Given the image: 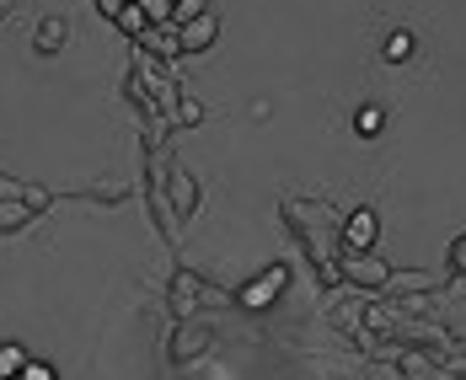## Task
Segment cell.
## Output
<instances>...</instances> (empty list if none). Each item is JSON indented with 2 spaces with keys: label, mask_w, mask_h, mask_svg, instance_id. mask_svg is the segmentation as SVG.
<instances>
[{
  "label": "cell",
  "mask_w": 466,
  "mask_h": 380,
  "mask_svg": "<svg viewBox=\"0 0 466 380\" xmlns=\"http://www.w3.org/2000/svg\"><path fill=\"white\" fill-rule=\"evenodd\" d=\"M96 5H102V16H118V11H124L129 0H96Z\"/></svg>",
  "instance_id": "cell-17"
},
{
  "label": "cell",
  "mask_w": 466,
  "mask_h": 380,
  "mask_svg": "<svg viewBox=\"0 0 466 380\" xmlns=\"http://www.w3.org/2000/svg\"><path fill=\"white\" fill-rule=\"evenodd\" d=\"M16 380H54V370H48V365H22V375Z\"/></svg>",
  "instance_id": "cell-15"
},
{
  "label": "cell",
  "mask_w": 466,
  "mask_h": 380,
  "mask_svg": "<svg viewBox=\"0 0 466 380\" xmlns=\"http://www.w3.org/2000/svg\"><path fill=\"white\" fill-rule=\"evenodd\" d=\"M220 38V16H209V11H193L177 22V48H209Z\"/></svg>",
  "instance_id": "cell-2"
},
{
  "label": "cell",
  "mask_w": 466,
  "mask_h": 380,
  "mask_svg": "<svg viewBox=\"0 0 466 380\" xmlns=\"http://www.w3.org/2000/svg\"><path fill=\"white\" fill-rule=\"evenodd\" d=\"M375 231H380V225H375V209H354V215H349V225H343V241H349L354 252H370Z\"/></svg>",
  "instance_id": "cell-4"
},
{
  "label": "cell",
  "mask_w": 466,
  "mask_h": 380,
  "mask_svg": "<svg viewBox=\"0 0 466 380\" xmlns=\"http://www.w3.org/2000/svg\"><path fill=\"white\" fill-rule=\"evenodd\" d=\"M22 365H27V354H22V348H16V343H5V348H0V380L22 375Z\"/></svg>",
  "instance_id": "cell-9"
},
{
  "label": "cell",
  "mask_w": 466,
  "mask_h": 380,
  "mask_svg": "<svg viewBox=\"0 0 466 380\" xmlns=\"http://www.w3.org/2000/svg\"><path fill=\"white\" fill-rule=\"evenodd\" d=\"M413 54V33H391L386 44H380V59H391V65H402Z\"/></svg>",
  "instance_id": "cell-7"
},
{
  "label": "cell",
  "mask_w": 466,
  "mask_h": 380,
  "mask_svg": "<svg viewBox=\"0 0 466 380\" xmlns=\"http://www.w3.org/2000/svg\"><path fill=\"white\" fill-rule=\"evenodd\" d=\"M429 285H434L429 274H386V289H397V295H419Z\"/></svg>",
  "instance_id": "cell-6"
},
{
  "label": "cell",
  "mask_w": 466,
  "mask_h": 380,
  "mask_svg": "<svg viewBox=\"0 0 466 380\" xmlns=\"http://www.w3.org/2000/svg\"><path fill=\"white\" fill-rule=\"evenodd\" d=\"M284 285H289V268L279 263V268H268V279H258V285L241 289V305H247V311H263V305H268V300H274Z\"/></svg>",
  "instance_id": "cell-3"
},
{
  "label": "cell",
  "mask_w": 466,
  "mask_h": 380,
  "mask_svg": "<svg viewBox=\"0 0 466 380\" xmlns=\"http://www.w3.org/2000/svg\"><path fill=\"white\" fill-rule=\"evenodd\" d=\"M451 263L466 274V236H456V246H451Z\"/></svg>",
  "instance_id": "cell-16"
},
{
  "label": "cell",
  "mask_w": 466,
  "mask_h": 380,
  "mask_svg": "<svg viewBox=\"0 0 466 380\" xmlns=\"http://www.w3.org/2000/svg\"><path fill=\"white\" fill-rule=\"evenodd\" d=\"M172 198H177V209H193V183L187 177H172Z\"/></svg>",
  "instance_id": "cell-12"
},
{
  "label": "cell",
  "mask_w": 466,
  "mask_h": 380,
  "mask_svg": "<svg viewBox=\"0 0 466 380\" xmlns=\"http://www.w3.org/2000/svg\"><path fill=\"white\" fill-rule=\"evenodd\" d=\"M198 348H204V333H198V327H187V333H183V343H177V354L187 359V354H198Z\"/></svg>",
  "instance_id": "cell-13"
},
{
  "label": "cell",
  "mask_w": 466,
  "mask_h": 380,
  "mask_svg": "<svg viewBox=\"0 0 466 380\" xmlns=\"http://www.w3.org/2000/svg\"><path fill=\"white\" fill-rule=\"evenodd\" d=\"M338 274L349 279V285H365V289H380L386 285V263H375V257H365V252H343V263H338Z\"/></svg>",
  "instance_id": "cell-1"
},
{
  "label": "cell",
  "mask_w": 466,
  "mask_h": 380,
  "mask_svg": "<svg viewBox=\"0 0 466 380\" xmlns=\"http://www.w3.org/2000/svg\"><path fill=\"white\" fill-rule=\"evenodd\" d=\"M113 22H118V27H124V33H135V38H140L145 27H150V22H145V11H140V5H135V0H129V5H124V11H118V16H113Z\"/></svg>",
  "instance_id": "cell-10"
},
{
  "label": "cell",
  "mask_w": 466,
  "mask_h": 380,
  "mask_svg": "<svg viewBox=\"0 0 466 380\" xmlns=\"http://www.w3.org/2000/svg\"><path fill=\"white\" fill-rule=\"evenodd\" d=\"M360 135H380V113H375V107L360 113Z\"/></svg>",
  "instance_id": "cell-14"
},
{
  "label": "cell",
  "mask_w": 466,
  "mask_h": 380,
  "mask_svg": "<svg viewBox=\"0 0 466 380\" xmlns=\"http://www.w3.org/2000/svg\"><path fill=\"white\" fill-rule=\"evenodd\" d=\"M145 11V22H156V27H172V16H177V5L172 0H135Z\"/></svg>",
  "instance_id": "cell-5"
},
{
  "label": "cell",
  "mask_w": 466,
  "mask_h": 380,
  "mask_svg": "<svg viewBox=\"0 0 466 380\" xmlns=\"http://www.w3.org/2000/svg\"><path fill=\"white\" fill-rule=\"evenodd\" d=\"M27 215H33L27 204H0V231H16V225H22Z\"/></svg>",
  "instance_id": "cell-11"
},
{
  "label": "cell",
  "mask_w": 466,
  "mask_h": 380,
  "mask_svg": "<svg viewBox=\"0 0 466 380\" xmlns=\"http://www.w3.org/2000/svg\"><path fill=\"white\" fill-rule=\"evenodd\" d=\"M59 44H65V22H59V16L38 22V48H44V54H54Z\"/></svg>",
  "instance_id": "cell-8"
}]
</instances>
